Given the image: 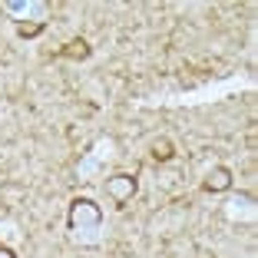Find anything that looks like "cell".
<instances>
[{"label": "cell", "mask_w": 258, "mask_h": 258, "mask_svg": "<svg viewBox=\"0 0 258 258\" xmlns=\"http://www.w3.org/2000/svg\"><path fill=\"white\" fill-rule=\"evenodd\" d=\"M56 56H67V60H86V56H90V43H86V40H70Z\"/></svg>", "instance_id": "4"}, {"label": "cell", "mask_w": 258, "mask_h": 258, "mask_svg": "<svg viewBox=\"0 0 258 258\" xmlns=\"http://www.w3.org/2000/svg\"><path fill=\"white\" fill-rule=\"evenodd\" d=\"M43 27H46V20H33V23H27V20H17V37H23V40H33V37H40V33H43Z\"/></svg>", "instance_id": "6"}, {"label": "cell", "mask_w": 258, "mask_h": 258, "mask_svg": "<svg viewBox=\"0 0 258 258\" xmlns=\"http://www.w3.org/2000/svg\"><path fill=\"white\" fill-rule=\"evenodd\" d=\"M4 10H7V14H17V17H27V14H33V10H37V14H43V4H17V0H4Z\"/></svg>", "instance_id": "5"}, {"label": "cell", "mask_w": 258, "mask_h": 258, "mask_svg": "<svg viewBox=\"0 0 258 258\" xmlns=\"http://www.w3.org/2000/svg\"><path fill=\"white\" fill-rule=\"evenodd\" d=\"M103 189H106V199H113L116 205H126L129 199L136 196L139 179L133 172H116V175H109L106 182H103Z\"/></svg>", "instance_id": "2"}, {"label": "cell", "mask_w": 258, "mask_h": 258, "mask_svg": "<svg viewBox=\"0 0 258 258\" xmlns=\"http://www.w3.org/2000/svg\"><path fill=\"white\" fill-rule=\"evenodd\" d=\"M0 258H17V251L7 248V245H0Z\"/></svg>", "instance_id": "8"}, {"label": "cell", "mask_w": 258, "mask_h": 258, "mask_svg": "<svg viewBox=\"0 0 258 258\" xmlns=\"http://www.w3.org/2000/svg\"><path fill=\"white\" fill-rule=\"evenodd\" d=\"M149 156H152L156 162H169V159L175 156V152H172V143H169V139H156V143H152V152H149Z\"/></svg>", "instance_id": "7"}, {"label": "cell", "mask_w": 258, "mask_h": 258, "mask_svg": "<svg viewBox=\"0 0 258 258\" xmlns=\"http://www.w3.org/2000/svg\"><path fill=\"white\" fill-rule=\"evenodd\" d=\"M67 225L73 235H80V232H99V225H103V209H99L93 199H73L67 209Z\"/></svg>", "instance_id": "1"}, {"label": "cell", "mask_w": 258, "mask_h": 258, "mask_svg": "<svg viewBox=\"0 0 258 258\" xmlns=\"http://www.w3.org/2000/svg\"><path fill=\"white\" fill-rule=\"evenodd\" d=\"M232 189V169L228 166H212L209 172H205L202 179V192H209V196H222V192Z\"/></svg>", "instance_id": "3"}]
</instances>
